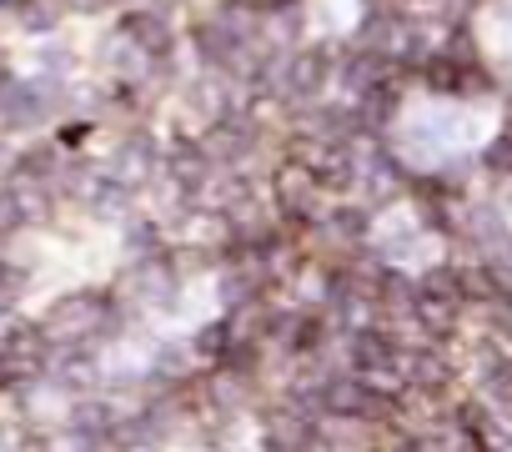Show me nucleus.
I'll return each mask as SVG.
<instances>
[{
  "label": "nucleus",
  "mask_w": 512,
  "mask_h": 452,
  "mask_svg": "<svg viewBox=\"0 0 512 452\" xmlns=\"http://www.w3.org/2000/svg\"><path fill=\"white\" fill-rule=\"evenodd\" d=\"M256 447H277V452H312L317 442V417L297 407L287 392H267V402L251 412Z\"/></svg>",
  "instance_id": "1"
},
{
  "label": "nucleus",
  "mask_w": 512,
  "mask_h": 452,
  "mask_svg": "<svg viewBox=\"0 0 512 452\" xmlns=\"http://www.w3.org/2000/svg\"><path fill=\"white\" fill-rule=\"evenodd\" d=\"M0 357H6V367H16L21 377H46L51 362H56V342L51 332L41 327V317H11L6 332H0Z\"/></svg>",
  "instance_id": "2"
},
{
  "label": "nucleus",
  "mask_w": 512,
  "mask_h": 452,
  "mask_svg": "<svg viewBox=\"0 0 512 452\" xmlns=\"http://www.w3.org/2000/svg\"><path fill=\"white\" fill-rule=\"evenodd\" d=\"M231 342H236V327H231V317L221 312V317H211V322H201L191 337H186V347H191V357H196V367L206 372V367H221L226 362V352H231Z\"/></svg>",
  "instance_id": "3"
},
{
  "label": "nucleus",
  "mask_w": 512,
  "mask_h": 452,
  "mask_svg": "<svg viewBox=\"0 0 512 452\" xmlns=\"http://www.w3.org/2000/svg\"><path fill=\"white\" fill-rule=\"evenodd\" d=\"M26 292H31V267H26V262H16L11 252H0V302L16 307Z\"/></svg>",
  "instance_id": "4"
}]
</instances>
